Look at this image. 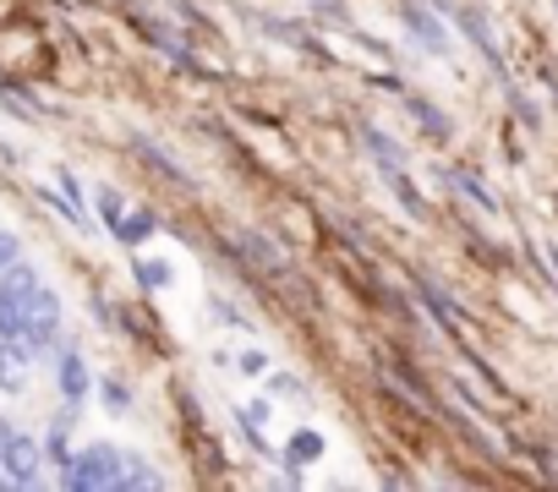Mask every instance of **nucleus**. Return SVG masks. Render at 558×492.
<instances>
[{
	"mask_svg": "<svg viewBox=\"0 0 558 492\" xmlns=\"http://www.w3.org/2000/svg\"><path fill=\"white\" fill-rule=\"evenodd\" d=\"M0 487H7V470H0Z\"/></svg>",
	"mask_w": 558,
	"mask_h": 492,
	"instance_id": "obj_20",
	"label": "nucleus"
},
{
	"mask_svg": "<svg viewBox=\"0 0 558 492\" xmlns=\"http://www.w3.org/2000/svg\"><path fill=\"white\" fill-rule=\"evenodd\" d=\"M99 208H105V219H110V230H116V224L126 219V202H121V192H110V186L99 192Z\"/></svg>",
	"mask_w": 558,
	"mask_h": 492,
	"instance_id": "obj_15",
	"label": "nucleus"
},
{
	"mask_svg": "<svg viewBox=\"0 0 558 492\" xmlns=\"http://www.w3.org/2000/svg\"><path fill=\"white\" fill-rule=\"evenodd\" d=\"M400 17H405V28H411V39H416V45H427L433 56H449V34H444V23H438L427 7H416V0H411V7H405Z\"/></svg>",
	"mask_w": 558,
	"mask_h": 492,
	"instance_id": "obj_3",
	"label": "nucleus"
},
{
	"mask_svg": "<svg viewBox=\"0 0 558 492\" xmlns=\"http://www.w3.org/2000/svg\"><path fill=\"white\" fill-rule=\"evenodd\" d=\"M362 143L373 148V164H405V153H400V143H395V137H384L378 126H362Z\"/></svg>",
	"mask_w": 558,
	"mask_h": 492,
	"instance_id": "obj_9",
	"label": "nucleus"
},
{
	"mask_svg": "<svg viewBox=\"0 0 558 492\" xmlns=\"http://www.w3.org/2000/svg\"><path fill=\"white\" fill-rule=\"evenodd\" d=\"M105 405H110V410H126V405H132V389L110 378V383H105Z\"/></svg>",
	"mask_w": 558,
	"mask_h": 492,
	"instance_id": "obj_17",
	"label": "nucleus"
},
{
	"mask_svg": "<svg viewBox=\"0 0 558 492\" xmlns=\"http://www.w3.org/2000/svg\"><path fill=\"white\" fill-rule=\"evenodd\" d=\"M121 487H165V476L143 459V454H126V470H121Z\"/></svg>",
	"mask_w": 558,
	"mask_h": 492,
	"instance_id": "obj_10",
	"label": "nucleus"
},
{
	"mask_svg": "<svg viewBox=\"0 0 558 492\" xmlns=\"http://www.w3.org/2000/svg\"><path fill=\"white\" fill-rule=\"evenodd\" d=\"M45 448L28 438V432H12L0 443V470H7V487H39L45 481Z\"/></svg>",
	"mask_w": 558,
	"mask_h": 492,
	"instance_id": "obj_2",
	"label": "nucleus"
},
{
	"mask_svg": "<svg viewBox=\"0 0 558 492\" xmlns=\"http://www.w3.org/2000/svg\"><path fill=\"white\" fill-rule=\"evenodd\" d=\"M241 372H246V378L268 372V356H263V350H246V356H241Z\"/></svg>",
	"mask_w": 558,
	"mask_h": 492,
	"instance_id": "obj_18",
	"label": "nucleus"
},
{
	"mask_svg": "<svg viewBox=\"0 0 558 492\" xmlns=\"http://www.w3.org/2000/svg\"><path fill=\"white\" fill-rule=\"evenodd\" d=\"M61 394H66V405H83V394H88V367L77 350H61Z\"/></svg>",
	"mask_w": 558,
	"mask_h": 492,
	"instance_id": "obj_6",
	"label": "nucleus"
},
{
	"mask_svg": "<svg viewBox=\"0 0 558 492\" xmlns=\"http://www.w3.org/2000/svg\"><path fill=\"white\" fill-rule=\"evenodd\" d=\"M274 389H279V394H307V383H302V378H286V372L274 378Z\"/></svg>",
	"mask_w": 558,
	"mask_h": 492,
	"instance_id": "obj_19",
	"label": "nucleus"
},
{
	"mask_svg": "<svg viewBox=\"0 0 558 492\" xmlns=\"http://www.w3.org/2000/svg\"><path fill=\"white\" fill-rule=\"evenodd\" d=\"M116 235H121V241H143V235H154V213H126V219L116 224Z\"/></svg>",
	"mask_w": 558,
	"mask_h": 492,
	"instance_id": "obj_13",
	"label": "nucleus"
},
{
	"mask_svg": "<svg viewBox=\"0 0 558 492\" xmlns=\"http://www.w3.org/2000/svg\"><path fill=\"white\" fill-rule=\"evenodd\" d=\"M411 115H416V121H422V126H427L438 143H449V137H454V126L438 115V104H427V99H411Z\"/></svg>",
	"mask_w": 558,
	"mask_h": 492,
	"instance_id": "obj_11",
	"label": "nucleus"
},
{
	"mask_svg": "<svg viewBox=\"0 0 558 492\" xmlns=\"http://www.w3.org/2000/svg\"><path fill=\"white\" fill-rule=\"evenodd\" d=\"M23 258V246H17V235H7V230H0V274H7L12 263Z\"/></svg>",
	"mask_w": 558,
	"mask_h": 492,
	"instance_id": "obj_16",
	"label": "nucleus"
},
{
	"mask_svg": "<svg viewBox=\"0 0 558 492\" xmlns=\"http://www.w3.org/2000/svg\"><path fill=\"white\" fill-rule=\"evenodd\" d=\"M449 181H454V186H460V192H465V197H471L476 208H487V213H498V197H493V192H487V186H482L476 175H465V170H454Z\"/></svg>",
	"mask_w": 558,
	"mask_h": 492,
	"instance_id": "obj_12",
	"label": "nucleus"
},
{
	"mask_svg": "<svg viewBox=\"0 0 558 492\" xmlns=\"http://www.w3.org/2000/svg\"><path fill=\"white\" fill-rule=\"evenodd\" d=\"M286 454H291V476L302 481V470H296V465H307V459H318V454H324V438H318L313 427H302V432L291 438V448H286Z\"/></svg>",
	"mask_w": 558,
	"mask_h": 492,
	"instance_id": "obj_8",
	"label": "nucleus"
},
{
	"mask_svg": "<svg viewBox=\"0 0 558 492\" xmlns=\"http://www.w3.org/2000/svg\"><path fill=\"white\" fill-rule=\"evenodd\" d=\"M137 280H143V291H165L170 285V263H137Z\"/></svg>",
	"mask_w": 558,
	"mask_h": 492,
	"instance_id": "obj_14",
	"label": "nucleus"
},
{
	"mask_svg": "<svg viewBox=\"0 0 558 492\" xmlns=\"http://www.w3.org/2000/svg\"><path fill=\"white\" fill-rule=\"evenodd\" d=\"M132 148H137V153H143V159H148V164H154L159 175H170V181L192 186V175H186V170H181V164H175V159H170V153H165V148H159L154 137H143V132H137V137H132Z\"/></svg>",
	"mask_w": 558,
	"mask_h": 492,
	"instance_id": "obj_7",
	"label": "nucleus"
},
{
	"mask_svg": "<svg viewBox=\"0 0 558 492\" xmlns=\"http://www.w3.org/2000/svg\"><path fill=\"white\" fill-rule=\"evenodd\" d=\"M121 470H126V454L110 448V443H94V448H83L61 465V481L72 492H105V487H121Z\"/></svg>",
	"mask_w": 558,
	"mask_h": 492,
	"instance_id": "obj_1",
	"label": "nucleus"
},
{
	"mask_svg": "<svg viewBox=\"0 0 558 492\" xmlns=\"http://www.w3.org/2000/svg\"><path fill=\"white\" fill-rule=\"evenodd\" d=\"M449 17H454V23H460V34H465V39H471V45L487 56V66H498V72H504V56H498V45H493V34H487L482 12H471V7H449Z\"/></svg>",
	"mask_w": 558,
	"mask_h": 492,
	"instance_id": "obj_4",
	"label": "nucleus"
},
{
	"mask_svg": "<svg viewBox=\"0 0 558 492\" xmlns=\"http://www.w3.org/2000/svg\"><path fill=\"white\" fill-rule=\"evenodd\" d=\"M378 175L395 186V197H400V208L411 213V219H427V202H422V192H416V181L405 175V164H378Z\"/></svg>",
	"mask_w": 558,
	"mask_h": 492,
	"instance_id": "obj_5",
	"label": "nucleus"
}]
</instances>
